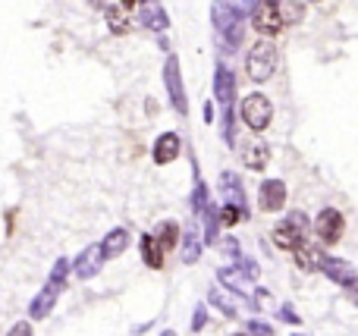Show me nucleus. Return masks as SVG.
<instances>
[{"label": "nucleus", "instance_id": "10", "mask_svg": "<svg viewBox=\"0 0 358 336\" xmlns=\"http://www.w3.org/2000/svg\"><path fill=\"white\" fill-rule=\"evenodd\" d=\"M104 251H101V245H88L85 251H82L79 258H76L73 264V274L79 277V280H92V277L101 274V268H104Z\"/></svg>", "mask_w": 358, "mask_h": 336}, {"label": "nucleus", "instance_id": "29", "mask_svg": "<svg viewBox=\"0 0 358 336\" xmlns=\"http://www.w3.org/2000/svg\"><path fill=\"white\" fill-rule=\"evenodd\" d=\"M277 318H280V321H283V324H292V327H296V324H302V318H299V314H296V312H292V305H280Z\"/></svg>", "mask_w": 358, "mask_h": 336}, {"label": "nucleus", "instance_id": "23", "mask_svg": "<svg viewBox=\"0 0 358 336\" xmlns=\"http://www.w3.org/2000/svg\"><path fill=\"white\" fill-rule=\"evenodd\" d=\"M155 239L164 245V251L173 249V245L179 242V224H176V220H164V224H157Z\"/></svg>", "mask_w": 358, "mask_h": 336}, {"label": "nucleus", "instance_id": "21", "mask_svg": "<svg viewBox=\"0 0 358 336\" xmlns=\"http://www.w3.org/2000/svg\"><path fill=\"white\" fill-rule=\"evenodd\" d=\"M198 255H201V239H198V230L192 224V226H185V236H182V261L195 264Z\"/></svg>", "mask_w": 358, "mask_h": 336}, {"label": "nucleus", "instance_id": "32", "mask_svg": "<svg viewBox=\"0 0 358 336\" xmlns=\"http://www.w3.org/2000/svg\"><path fill=\"white\" fill-rule=\"evenodd\" d=\"M343 289H346V295H349V299H352L355 305H358V277H355L352 283H349V286H343Z\"/></svg>", "mask_w": 358, "mask_h": 336}, {"label": "nucleus", "instance_id": "14", "mask_svg": "<svg viewBox=\"0 0 358 336\" xmlns=\"http://www.w3.org/2000/svg\"><path fill=\"white\" fill-rule=\"evenodd\" d=\"M132 10H126L123 3H107L104 6V19H107V29L113 31V35H126V31L132 29Z\"/></svg>", "mask_w": 358, "mask_h": 336}, {"label": "nucleus", "instance_id": "9", "mask_svg": "<svg viewBox=\"0 0 358 336\" xmlns=\"http://www.w3.org/2000/svg\"><path fill=\"white\" fill-rule=\"evenodd\" d=\"M214 101L223 110H233V104H236V75L223 63H217V69H214Z\"/></svg>", "mask_w": 358, "mask_h": 336}, {"label": "nucleus", "instance_id": "1", "mask_svg": "<svg viewBox=\"0 0 358 336\" xmlns=\"http://www.w3.org/2000/svg\"><path fill=\"white\" fill-rule=\"evenodd\" d=\"M210 25L217 31V41L227 50H236L245 38V13L239 6H233L229 0H214L210 6Z\"/></svg>", "mask_w": 358, "mask_h": 336}, {"label": "nucleus", "instance_id": "16", "mask_svg": "<svg viewBox=\"0 0 358 336\" xmlns=\"http://www.w3.org/2000/svg\"><path fill=\"white\" fill-rule=\"evenodd\" d=\"M129 242H132L129 230H126V226H117V230H110L104 236V242H101V251H104V258H120L126 249H129Z\"/></svg>", "mask_w": 358, "mask_h": 336}, {"label": "nucleus", "instance_id": "11", "mask_svg": "<svg viewBox=\"0 0 358 336\" xmlns=\"http://www.w3.org/2000/svg\"><path fill=\"white\" fill-rule=\"evenodd\" d=\"M179 151H182V138H179V132H161L155 142V148H151V157H155V163H173L179 157Z\"/></svg>", "mask_w": 358, "mask_h": 336}, {"label": "nucleus", "instance_id": "7", "mask_svg": "<svg viewBox=\"0 0 358 336\" xmlns=\"http://www.w3.org/2000/svg\"><path fill=\"white\" fill-rule=\"evenodd\" d=\"M136 10H138V22H142L148 31L164 35V31L170 29V16H167V10H164L161 0H138Z\"/></svg>", "mask_w": 358, "mask_h": 336}, {"label": "nucleus", "instance_id": "4", "mask_svg": "<svg viewBox=\"0 0 358 336\" xmlns=\"http://www.w3.org/2000/svg\"><path fill=\"white\" fill-rule=\"evenodd\" d=\"M252 29L264 38H277L280 31L286 29L283 25V16H280V6L273 0H258L252 10Z\"/></svg>", "mask_w": 358, "mask_h": 336}, {"label": "nucleus", "instance_id": "36", "mask_svg": "<svg viewBox=\"0 0 358 336\" xmlns=\"http://www.w3.org/2000/svg\"><path fill=\"white\" fill-rule=\"evenodd\" d=\"M308 3H321V0H308Z\"/></svg>", "mask_w": 358, "mask_h": 336}, {"label": "nucleus", "instance_id": "25", "mask_svg": "<svg viewBox=\"0 0 358 336\" xmlns=\"http://www.w3.org/2000/svg\"><path fill=\"white\" fill-rule=\"evenodd\" d=\"M277 6H280V16H283V25H296V22H302L305 6L299 3V0H283V3H277Z\"/></svg>", "mask_w": 358, "mask_h": 336}, {"label": "nucleus", "instance_id": "5", "mask_svg": "<svg viewBox=\"0 0 358 336\" xmlns=\"http://www.w3.org/2000/svg\"><path fill=\"white\" fill-rule=\"evenodd\" d=\"M242 119H245V126L252 132H264L273 119V104L258 92L248 94V98L242 101Z\"/></svg>", "mask_w": 358, "mask_h": 336}, {"label": "nucleus", "instance_id": "37", "mask_svg": "<svg viewBox=\"0 0 358 336\" xmlns=\"http://www.w3.org/2000/svg\"><path fill=\"white\" fill-rule=\"evenodd\" d=\"M233 336H242V333H233Z\"/></svg>", "mask_w": 358, "mask_h": 336}, {"label": "nucleus", "instance_id": "20", "mask_svg": "<svg viewBox=\"0 0 358 336\" xmlns=\"http://www.w3.org/2000/svg\"><path fill=\"white\" fill-rule=\"evenodd\" d=\"M217 280L227 283V289H233L236 295L248 293V274H242V270H236V268H223L220 274H217Z\"/></svg>", "mask_w": 358, "mask_h": 336}, {"label": "nucleus", "instance_id": "33", "mask_svg": "<svg viewBox=\"0 0 358 336\" xmlns=\"http://www.w3.org/2000/svg\"><path fill=\"white\" fill-rule=\"evenodd\" d=\"M204 123H214V104H210V101L204 104Z\"/></svg>", "mask_w": 358, "mask_h": 336}, {"label": "nucleus", "instance_id": "22", "mask_svg": "<svg viewBox=\"0 0 358 336\" xmlns=\"http://www.w3.org/2000/svg\"><path fill=\"white\" fill-rule=\"evenodd\" d=\"M267 161H271V148L264 142H255L252 148L245 151V167L248 170H264Z\"/></svg>", "mask_w": 358, "mask_h": 336}, {"label": "nucleus", "instance_id": "6", "mask_svg": "<svg viewBox=\"0 0 358 336\" xmlns=\"http://www.w3.org/2000/svg\"><path fill=\"white\" fill-rule=\"evenodd\" d=\"M305 226H308V220H305L302 214H289L283 224H277V226H273V242H277V249L292 251L299 242H302Z\"/></svg>", "mask_w": 358, "mask_h": 336}, {"label": "nucleus", "instance_id": "13", "mask_svg": "<svg viewBox=\"0 0 358 336\" xmlns=\"http://www.w3.org/2000/svg\"><path fill=\"white\" fill-rule=\"evenodd\" d=\"M60 293H63V289L57 286V283H50V280H48V286H44L41 293H38L35 299H31V305H29V318H31V321L48 318L50 308L57 305V295H60Z\"/></svg>", "mask_w": 358, "mask_h": 336}, {"label": "nucleus", "instance_id": "12", "mask_svg": "<svg viewBox=\"0 0 358 336\" xmlns=\"http://www.w3.org/2000/svg\"><path fill=\"white\" fill-rule=\"evenodd\" d=\"M258 201H261V211H280L286 205V182L283 180H264L258 189Z\"/></svg>", "mask_w": 358, "mask_h": 336}, {"label": "nucleus", "instance_id": "27", "mask_svg": "<svg viewBox=\"0 0 358 336\" xmlns=\"http://www.w3.org/2000/svg\"><path fill=\"white\" fill-rule=\"evenodd\" d=\"M66 274H69V261L66 258H57V264H54V270H50V283H57V286H66Z\"/></svg>", "mask_w": 358, "mask_h": 336}, {"label": "nucleus", "instance_id": "26", "mask_svg": "<svg viewBox=\"0 0 358 336\" xmlns=\"http://www.w3.org/2000/svg\"><path fill=\"white\" fill-rule=\"evenodd\" d=\"M217 214H220V224H223V226H236L242 217H245V211H242V207H236V205L217 207Z\"/></svg>", "mask_w": 358, "mask_h": 336}, {"label": "nucleus", "instance_id": "24", "mask_svg": "<svg viewBox=\"0 0 358 336\" xmlns=\"http://www.w3.org/2000/svg\"><path fill=\"white\" fill-rule=\"evenodd\" d=\"M208 299H210V305H217L223 314H227V318H236V314H239V305H236V299H229L223 289H210Z\"/></svg>", "mask_w": 358, "mask_h": 336}, {"label": "nucleus", "instance_id": "19", "mask_svg": "<svg viewBox=\"0 0 358 336\" xmlns=\"http://www.w3.org/2000/svg\"><path fill=\"white\" fill-rule=\"evenodd\" d=\"M292 255H296V264H299L302 270H321L324 255H321V249H315V245L299 242L296 249H292Z\"/></svg>", "mask_w": 358, "mask_h": 336}, {"label": "nucleus", "instance_id": "15", "mask_svg": "<svg viewBox=\"0 0 358 336\" xmlns=\"http://www.w3.org/2000/svg\"><path fill=\"white\" fill-rule=\"evenodd\" d=\"M321 270L334 283H340V286H349V283L355 280V268H352V264H346V261H340V258H327V255H324Z\"/></svg>", "mask_w": 358, "mask_h": 336}, {"label": "nucleus", "instance_id": "18", "mask_svg": "<svg viewBox=\"0 0 358 336\" xmlns=\"http://www.w3.org/2000/svg\"><path fill=\"white\" fill-rule=\"evenodd\" d=\"M138 249H142V258H145V264H148L151 270L164 268V245L155 239V233H145L142 242H138Z\"/></svg>", "mask_w": 358, "mask_h": 336}, {"label": "nucleus", "instance_id": "30", "mask_svg": "<svg viewBox=\"0 0 358 336\" xmlns=\"http://www.w3.org/2000/svg\"><path fill=\"white\" fill-rule=\"evenodd\" d=\"M204 324H208V312H204V305H198L195 308V318H192V333H198Z\"/></svg>", "mask_w": 358, "mask_h": 336}, {"label": "nucleus", "instance_id": "3", "mask_svg": "<svg viewBox=\"0 0 358 336\" xmlns=\"http://www.w3.org/2000/svg\"><path fill=\"white\" fill-rule=\"evenodd\" d=\"M164 88H167V98H170V107L185 117L189 113V94H185V82H182V69H179V60L173 54L164 60Z\"/></svg>", "mask_w": 358, "mask_h": 336}, {"label": "nucleus", "instance_id": "31", "mask_svg": "<svg viewBox=\"0 0 358 336\" xmlns=\"http://www.w3.org/2000/svg\"><path fill=\"white\" fill-rule=\"evenodd\" d=\"M6 336H35V330H31L29 321H19V324L10 327V333H6Z\"/></svg>", "mask_w": 358, "mask_h": 336}, {"label": "nucleus", "instance_id": "17", "mask_svg": "<svg viewBox=\"0 0 358 336\" xmlns=\"http://www.w3.org/2000/svg\"><path fill=\"white\" fill-rule=\"evenodd\" d=\"M220 192H223V205H236L245 207V192H242V182L236 173H220Z\"/></svg>", "mask_w": 358, "mask_h": 336}, {"label": "nucleus", "instance_id": "35", "mask_svg": "<svg viewBox=\"0 0 358 336\" xmlns=\"http://www.w3.org/2000/svg\"><path fill=\"white\" fill-rule=\"evenodd\" d=\"M88 6H107V0H88Z\"/></svg>", "mask_w": 358, "mask_h": 336}, {"label": "nucleus", "instance_id": "34", "mask_svg": "<svg viewBox=\"0 0 358 336\" xmlns=\"http://www.w3.org/2000/svg\"><path fill=\"white\" fill-rule=\"evenodd\" d=\"M120 3H123L126 10H136V6H138V0H120Z\"/></svg>", "mask_w": 358, "mask_h": 336}, {"label": "nucleus", "instance_id": "28", "mask_svg": "<svg viewBox=\"0 0 358 336\" xmlns=\"http://www.w3.org/2000/svg\"><path fill=\"white\" fill-rule=\"evenodd\" d=\"M245 330L252 333V336H273V327L267 324V321H258V318H255V321H248V324H245Z\"/></svg>", "mask_w": 358, "mask_h": 336}, {"label": "nucleus", "instance_id": "8", "mask_svg": "<svg viewBox=\"0 0 358 336\" xmlns=\"http://www.w3.org/2000/svg\"><path fill=\"white\" fill-rule=\"evenodd\" d=\"M343 226H346V220H343V214L336 211V207H324L315 220V233L321 236V242H327V245H334L336 239L343 236Z\"/></svg>", "mask_w": 358, "mask_h": 336}, {"label": "nucleus", "instance_id": "38", "mask_svg": "<svg viewBox=\"0 0 358 336\" xmlns=\"http://www.w3.org/2000/svg\"><path fill=\"white\" fill-rule=\"evenodd\" d=\"M296 336H302V333H296Z\"/></svg>", "mask_w": 358, "mask_h": 336}, {"label": "nucleus", "instance_id": "2", "mask_svg": "<svg viewBox=\"0 0 358 336\" xmlns=\"http://www.w3.org/2000/svg\"><path fill=\"white\" fill-rule=\"evenodd\" d=\"M277 48H273L271 41H258L252 50H248V57H245V73H248V79L252 82H267L273 75V69H277Z\"/></svg>", "mask_w": 358, "mask_h": 336}]
</instances>
